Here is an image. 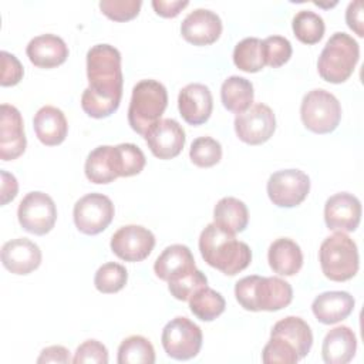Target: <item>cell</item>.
Wrapping results in <instances>:
<instances>
[{
  "instance_id": "cell-1",
  "label": "cell",
  "mask_w": 364,
  "mask_h": 364,
  "mask_svg": "<svg viewBox=\"0 0 364 364\" xmlns=\"http://www.w3.org/2000/svg\"><path fill=\"white\" fill-rule=\"evenodd\" d=\"M87 77L90 85L81 95V108L92 118L114 114L122 97L121 53L109 44H95L87 53Z\"/></svg>"
},
{
  "instance_id": "cell-2",
  "label": "cell",
  "mask_w": 364,
  "mask_h": 364,
  "mask_svg": "<svg viewBox=\"0 0 364 364\" xmlns=\"http://www.w3.org/2000/svg\"><path fill=\"white\" fill-rule=\"evenodd\" d=\"M199 250L203 260L220 270L226 276H235L245 270L252 262V250L245 243L220 229L216 223H209L199 236Z\"/></svg>"
},
{
  "instance_id": "cell-3",
  "label": "cell",
  "mask_w": 364,
  "mask_h": 364,
  "mask_svg": "<svg viewBox=\"0 0 364 364\" xmlns=\"http://www.w3.org/2000/svg\"><path fill=\"white\" fill-rule=\"evenodd\" d=\"M235 296L245 310L277 311L291 303L293 289L290 283L280 277L252 274L236 283Z\"/></svg>"
},
{
  "instance_id": "cell-4",
  "label": "cell",
  "mask_w": 364,
  "mask_h": 364,
  "mask_svg": "<svg viewBox=\"0 0 364 364\" xmlns=\"http://www.w3.org/2000/svg\"><path fill=\"white\" fill-rule=\"evenodd\" d=\"M360 58L358 43L347 33L337 31L326 43L317 61L320 77L333 84L350 78Z\"/></svg>"
},
{
  "instance_id": "cell-5",
  "label": "cell",
  "mask_w": 364,
  "mask_h": 364,
  "mask_svg": "<svg viewBox=\"0 0 364 364\" xmlns=\"http://www.w3.org/2000/svg\"><path fill=\"white\" fill-rule=\"evenodd\" d=\"M168 105V92L156 80H142L132 88L128 108L131 128L144 136L149 127L161 119Z\"/></svg>"
},
{
  "instance_id": "cell-6",
  "label": "cell",
  "mask_w": 364,
  "mask_h": 364,
  "mask_svg": "<svg viewBox=\"0 0 364 364\" xmlns=\"http://www.w3.org/2000/svg\"><path fill=\"white\" fill-rule=\"evenodd\" d=\"M318 260L324 276L333 282H346L358 272V249L344 232L326 237L318 250Z\"/></svg>"
},
{
  "instance_id": "cell-7",
  "label": "cell",
  "mask_w": 364,
  "mask_h": 364,
  "mask_svg": "<svg viewBox=\"0 0 364 364\" xmlns=\"http://www.w3.org/2000/svg\"><path fill=\"white\" fill-rule=\"evenodd\" d=\"M300 117L309 131L314 134H330L340 124L341 105L331 92L323 88H314L303 97Z\"/></svg>"
},
{
  "instance_id": "cell-8",
  "label": "cell",
  "mask_w": 364,
  "mask_h": 364,
  "mask_svg": "<svg viewBox=\"0 0 364 364\" xmlns=\"http://www.w3.org/2000/svg\"><path fill=\"white\" fill-rule=\"evenodd\" d=\"M202 330L188 317H175L162 330L161 341L165 353L173 360H191L202 347Z\"/></svg>"
},
{
  "instance_id": "cell-9",
  "label": "cell",
  "mask_w": 364,
  "mask_h": 364,
  "mask_svg": "<svg viewBox=\"0 0 364 364\" xmlns=\"http://www.w3.org/2000/svg\"><path fill=\"white\" fill-rule=\"evenodd\" d=\"M17 218L24 230L43 236L54 228L57 220V208L50 195L34 191L28 192L18 203Z\"/></svg>"
},
{
  "instance_id": "cell-10",
  "label": "cell",
  "mask_w": 364,
  "mask_h": 364,
  "mask_svg": "<svg viewBox=\"0 0 364 364\" xmlns=\"http://www.w3.org/2000/svg\"><path fill=\"white\" fill-rule=\"evenodd\" d=\"M112 200L98 192L80 198L73 210L75 228L84 235H98L105 230L114 219Z\"/></svg>"
},
{
  "instance_id": "cell-11",
  "label": "cell",
  "mask_w": 364,
  "mask_h": 364,
  "mask_svg": "<svg viewBox=\"0 0 364 364\" xmlns=\"http://www.w3.org/2000/svg\"><path fill=\"white\" fill-rule=\"evenodd\" d=\"M310 192V178L300 169H282L270 175L267 195L279 208L300 205Z\"/></svg>"
},
{
  "instance_id": "cell-12",
  "label": "cell",
  "mask_w": 364,
  "mask_h": 364,
  "mask_svg": "<svg viewBox=\"0 0 364 364\" xmlns=\"http://www.w3.org/2000/svg\"><path fill=\"white\" fill-rule=\"evenodd\" d=\"M274 129V112L263 102L252 104L246 111L235 117V132L240 141L249 145H260L269 141Z\"/></svg>"
},
{
  "instance_id": "cell-13",
  "label": "cell",
  "mask_w": 364,
  "mask_h": 364,
  "mask_svg": "<svg viewBox=\"0 0 364 364\" xmlns=\"http://www.w3.org/2000/svg\"><path fill=\"white\" fill-rule=\"evenodd\" d=\"M109 246L125 262H142L151 255L155 246V236L141 225H127L112 235Z\"/></svg>"
},
{
  "instance_id": "cell-14",
  "label": "cell",
  "mask_w": 364,
  "mask_h": 364,
  "mask_svg": "<svg viewBox=\"0 0 364 364\" xmlns=\"http://www.w3.org/2000/svg\"><path fill=\"white\" fill-rule=\"evenodd\" d=\"M144 138L152 155L159 159H172L178 156L186 141L182 125L172 118L156 121L148 128Z\"/></svg>"
},
{
  "instance_id": "cell-15",
  "label": "cell",
  "mask_w": 364,
  "mask_h": 364,
  "mask_svg": "<svg viewBox=\"0 0 364 364\" xmlns=\"http://www.w3.org/2000/svg\"><path fill=\"white\" fill-rule=\"evenodd\" d=\"M361 220V202L348 192L330 196L324 205V222L330 230L353 232Z\"/></svg>"
},
{
  "instance_id": "cell-16",
  "label": "cell",
  "mask_w": 364,
  "mask_h": 364,
  "mask_svg": "<svg viewBox=\"0 0 364 364\" xmlns=\"http://www.w3.org/2000/svg\"><path fill=\"white\" fill-rule=\"evenodd\" d=\"M0 109V158L3 161H13L26 151L24 124L20 111L14 105L1 104Z\"/></svg>"
},
{
  "instance_id": "cell-17",
  "label": "cell",
  "mask_w": 364,
  "mask_h": 364,
  "mask_svg": "<svg viewBox=\"0 0 364 364\" xmlns=\"http://www.w3.org/2000/svg\"><path fill=\"white\" fill-rule=\"evenodd\" d=\"M181 34L193 46L213 44L222 34V20L212 10L196 9L183 18Z\"/></svg>"
},
{
  "instance_id": "cell-18",
  "label": "cell",
  "mask_w": 364,
  "mask_h": 364,
  "mask_svg": "<svg viewBox=\"0 0 364 364\" xmlns=\"http://www.w3.org/2000/svg\"><path fill=\"white\" fill-rule=\"evenodd\" d=\"M178 108L182 118L188 124H205L213 109V98L210 90L205 84L199 82L185 85L178 95Z\"/></svg>"
},
{
  "instance_id": "cell-19",
  "label": "cell",
  "mask_w": 364,
  "mask_h": 364,
  "mask_svg": "<svg viewBox=\"0 0 364 364\" xmlns=\"http://www.w3.org/2000/svg\"><path fill=\"white\" fill-rule=\"evenodd\" d=\"M1 263L14 274H28L40 266L41 250L27 237L11 239L1 247Z\"/></svg>"
},
{
  "instance_id": "cell-20",
  "label": "cell",
  "mask_w": 364,
  "mask_h": 364,
  "mask_svg": "<svg viewBox=\"0 0 364 364\" xmlns=\"http://www.w3.org/2000/svg\"><path fill=\"white\" fill-rule=\"evenodd\" d=\"M27 57L38 68H54L68 57L65 41L55 34H41L30 40L26 48Z\"/></svg>"
},
{
  "instance_id": "cell-21",
  "label": "cell",
  "mask_w": 364,
  "mask_h": 364,
  "mask_svg": "<svg viewBox=\"0 0 364 364\" xmlns=\"http://www.w3.org/2000/svg\"><path fill=\"white\" fill-rule=\"evenodd\" d=\"M354 303V297L348 291L333 290L318 294L311 303V310L320 323L334 324L351 314Z\"/></svg>"
},
{
  "instance_id": "cell-22",
  "label": "cell",
  "mask_w": 364,
  "mask_h": 364,
  "mask_svg": "<svg viewBox=\"0 0 364 364\" xmlns=\"http://www.w3.org/2000/svg\"><path fill=\"white\" fill-rule=\"evenodd\" d=\"M33 127L40 142L47 146L60 145L68 132L64 112L53 105H44L36 112Z\"/></svg>"
},
{
  "instance_id": "cell-23",
  "label": "cell",
  "mask_w": 364,
  "mask_h": 364,
  "mask_svg": "<svg viewBox=\"0 0 364 364\" xmlns=\"http://www.w3.org/2000/svg\"><path fill=\"white\" fill-rule=\"evenodd\" d=\"M193 269H196L193 255L185 245L165 247L154 264L155 274L164 282H171Z\"/></svg>"
},
{
  "instance_id": "cell-24",
  "label": "cell",
  "mask_w": 364,
  "mask_h": 364,
  "mask_svg": "<svg viewBox=\"0 0 364 364\" xmlns=\"http://www.w3.org/2000/svg\"><path fill=\"white\" fill-rule=\"evenodd\" d=\"M357 350V338L348 326L331 328L321 346V355L326 364H346L353 360Z\"/></svg>"
},
{
  "instance_id": "cell-25",
  "label": "cell",
  "mask_w": 364,
  "mask_h": 364,
  "mask_svg": "<svg viewBox=\"0 0 364 364\" xmlns=\"http://www.w3.org/2000/svg\"><path fill=\"white\" fill-rule=\"evenodd\" d=\"M267 260L274 273L294 276L303 266V253L294 240L279 237L269 246Z\"/></svg>"
},
{
  "instance_id": "cell-26",
  "label": "cell",
  "mask_w": 364,
  "mask_h": 364,
  "mask_svg": "<svg viewBox=\"0 0 364 364\" xmlns=\"http://www.w3.org/2000/svg\"><path fill=\"white\" fill-rule=\"evenodd\" d=\"M270 336L280 337L291 344L300 358L309 354L313 344V333L310 326L297 316H287L279 320L273 326Z\"/></svg>"
},
{
  "instance_id": "cell-27",
  "label": "cell",
  "mask_w": 364,
  "mask_h": 364,
  "mask_svg": "<svg viewBox=\"0 0 364 364\" xmlns=\"http://www.w3.org/2000/svg\"><path fill=\"white\" fill-rule=\"evenodd\" d=\"M213 219L220 229L229 233L243 232L249 223V212L245 202L233 196L222 198L213 209Z\"/></svg>"
},
{
  "instance_id": "cell-28",
  "label": "cell",
  "mask_w": 364,
  "mask_h": 364,
  "mask_svg": "<svg viewBox=\"0 0 364 364\" xmlns=\"http://www.w3.org/2000/svg\"><path fill=\"white\" fill-rule=\"evenodd\" d=\"M253 84L239 75L228 77L220 87V100L228 111L240 114L253 102Z\"/></svg>"
},
{
  "instance_id": "cell-29",
  "label": "cell",
  "mask_w": 364,
  "mask_h": 364,
  "mask_svg": "<svg viewBox=\"0 0 364 364\" xmlns=\"http://www.w3.org/2000/svg\"><path fill=\"white\" fill-rule=\"evenodd\" d=\"M112 146L101 145L92 149L84 165L85 176L92 183H109L114 182L118 176L112 164Z\"/></svg>"
},
{
  "instance_id": "cell-30",
  "label": "cell",
  "mask_w": 364,
  "mask_h": 364,
  "mask_svg": "<svg viewBox=\"0 0 364 364\" xmlns=\"http://www.w3.org/2000/svg\"><path fill=\"white\" fill-rule=\"evenodd\" d=\"M226 307V301L223 296L205 286L193 293L189 299V309L191 311L202 321H212L219 317Z\"/></svg>"
},
{
  "instance_id": "cell-31",
  "label": "cell",
  "mask_w": 364,
  "mask_h": 364,
  "mask_svg": "<svg viewBox=\"0 0 364 364\" xmlns=\"http://www.w3.org/2000/svg\"><path fill=\"white\" fill-rule=\"evenodd\" d=\"M112 164L117 176H134L138 175L145 166V155L135 144H118L112 146Z\"/></svg>"
},
{
  "instance_id": "cell-32",
  "label": "cell",
  "mask_w": 364,
  "mask_h": 364,
  "mask_svg": "<svg viewBox=\"0 0 364 364\" xmlns=\"http://www.w3.org/2000/svg\"><path fill=\"white\" fill-rule=\"evenodd\" d=\"M118 364H154L155 350L142 336H129L118 347Z\"/></svg>"
},
{
  "instance_id": "cell-33",
  "label": "cell",
  "mask_w": 364,
  "mask_h": 364,
  "mask_svg": "<svg viewBox=\"0 0 364 364\" xmlns=\"http://www.w3.org/2000/svg\"><path fill=\"white\" fill-rule=\"evenodd\" d=\"M235 65L245 73H257L264 67L262 40L257 37H246L235 46Z\"/></svg>"
},
{
  "instance_id": "cell-34",
  "label": "cell",
  "mask_w": 364,
  "mask_h": 364,
  "mask_svg": "<svg viewBox=\"0 0 364 364\" xmlns=\"http://www.w3.org/2000/svg\"><path fill=\"white\" fill-rule=\"evenodd\" d=\"M293 33L299 41L304 44H316L324 36V20L314 11L300 10L293 17Z\"/></svg>"
},
{
  "instance_id": "cell-35",
  "label": "cell",
  "mask_w": 364,
  "mask_h": 364,
  "mask_svg": "<svg viewBox=\"0 0 364 364\" xmlns=\"http://www.w3.org/2000/svg\"><path fill=\"white\" fill-rule=\"evenodd\" d=\"M128 272L127 269L115 262L104 263L98 267L94 276V286L98 291L111 294L117 293L127 284Z\"/></svg>"
},
{
  "instance_id": "cell-36",
  "label": "cell",
  "mask_w": 364,
  "mask_h": 364,
  "mask_svg": "<svg viewBox=\"0 0 364 364\" xmlns=\"http://www.w3.org/2000/svg\"><path fill=\"white\" fill-rule=\"evenodd\" d=\"M189 158L199 168H210L222 159V145L212 136H199L191 145Z\"/></svg>"
},
{
  "instance_id": "cell-37",
  "label": "cell",
  "mask_w": 364,
  "mask_h": 364,
  "mask_svg": "<svg viewBox=\"0 0 364 364\" xmlns=\"http://www.w3.org/2000/svg\"><path fill=\"white\" fill-rule=\"evenodd\" d=\"M208 286L206 276L199 270L193 269L171 282H168V289L171 294L176 300H189L193 293H196L199 289Z\"/></svg>"
},
{
  "instance_id": "cell-38",
  "label": "cell",
  "mask_w": 364,
  "mask_h": 364,
  "mask_svg": "<svg viewBox=\"0 0 364 364\" xmlns=\"http://www.w3.org/2000/svg\"><path fill=\"white\" fill-rule=\"evenodd\" d=\"M262 50H263V60L264 65L277 68L286 64L293 53L291 44L286 37L282 36H270L262 40Z\"/></svg>"
},
{
  "instance_id": "cell-39",
  "label": "cell",
  "mask_w": 364,
  "mask_h": 364,
  "mask_svg": "<svg viewBox=\"0 0 364 364\" xmlns=\"http://www.w3.org/2000/svg\"><path fill=\"white\" fill-rule=\"evenodd\" d=\"M300 360L297 351L293 348L291 344H289L286 340L270 336V340L264 346L262 351V361L266 364H293Z\"/></svg>"
},
{
  "instance_id": "cell-40",
  "label": "cell",
  "mask_w": 364,
  "mask_h": 364,
  "mask_svg": "<svg viewBox=\"0 0 364 364\" xmlns=\"http://www.w3.org/2000/svg\"><path fill=\"white\" fill-rule=\"evenodd\" d=\"M141 0H101L100 10L114 21H128L138 16Z\"/></svg>"
},
{
  "instance_id": "cell-41",
  "label": "cell",
  "mask_w": 364,
  "mask_h": 364,
  "mask_svg": "<svg viewBox=\"0 0 364 364\" xmlns=\"http://www.w3.org/2000/svg\"><path fill=\"white\" fill-rule=\"evenodd\" d=\"M74 364L91 363V364H107L108 363V350L98 340H85L75 350Z\"/></svg>"
},
{
  "instance_id": "cell-42",
  "label": "cell",
  "mask_w": 364,
  "mask_h": 364,
  "mask_svg": "<svg viewBox=\"0 0 364 364\" xmlns=\"http://www.w3.org/2000/svg\"><path fill=\"white\" fill-rule=\"evenodd\" d=\"M0 57H1L0 84L3 87H11V85L18 84L24 74L23 65L18 61V58L14 54L4 51V50L0 53Z\"/></svg>"
},
{
  "instance_id": "cell-43",
  "label": "cell",
  "mask_w": 364,
  "mask_h": 364,
  "mask_svg": "<svg viewBox=\"0 0 364 364\" xmlns=\"http://www.w3.org/2000/svg\"><path fill=\"white\" fill-rule=\"evenodd\" d=\"M188 4V0H152L155 13L165 18L176 17Z\"/></svg>"
},
{
  "instance_id": "cell-44",
  "label": "cell",
  "mask_w": 364,
  "mask_h": 364,
  "mask_svg": "<svg viewBox=\"0 0 364 364\" xmlns=\"http://www.w3.org/2000/svg\"><path fill=\"white\" fill-rule=\"evenodd\" d=\"M346 21L347 26L358 36L364 37V30H363V1L355 0L351 1L346 10Z\"/></svg>"
},
{
  "instance_id": "cell-45",
  "label": "cell",
  "mask_w": 364,
  "mask_h": 364,
  "mask_svg": "<svg viewBox=\"0 0 364 364\" xmlns=\"http://www.w3.org/2000/svg\"><path fill=\"white\" fill-rule=\"evenodd\" d=\"M70 361H73L71 357H70V351L63 346L46 347L44 350H41V353L37 358L38 364H41V363H63V364H67Z\"/></svg>"
},
{
  "instance_id": "cell-46",
  "label": "cell",
  "mask_w": 364,
  "mask_h": 364,
  "mask_svg": "<svg viewBox=\"0 0 364 364\" xmlns=\"http://www.w3.org/2000/svg\"><path fill=\"white\" fill-rule=\"evenodd\" d=\"M1 175V205H7L10 200H13L18 191L17 179L13 173H9L7 171H0Z\"/></svg>"
}]
</instances>
